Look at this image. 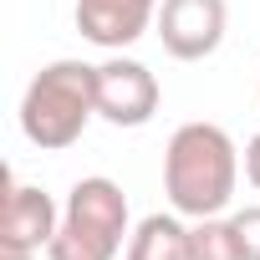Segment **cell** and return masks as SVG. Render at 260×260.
Listing matches in <instances>:
<instances>
[{"label": "cell", "instance_id": "ba28073f", "mask_svg": "<svg viewBox=\"0 0 260 260\" xmlns=\"http://www.w3.org/2000/svg\"><path fill=\"white\" fill-rule=\"evenodd\" d=\"M122 260H194L189 224L179 214H148V219H138L133 235H127Z\"/></svg>", "mask_w": 260, "mask_h": 260}, {"label": "cell", "instance_id": "5b68a950", "mask_svg": "<svg viewBox=\"0 0 260 260\" xmlns=\"http://www.w3.org/2000/svg\"><path fill=\"white\" fill-rule=\"evenodd\" d=\"M153 26L174 61H204L219 51L230 31V6L224 0H164Z\"/></svg>", "mask_w": 260, "mask_h": 260}, {"label": "cell", "instance_id": "8992f818", "mask_svg": "<svg viewBox=\"0 0 260 260\" xmlns=\"http://www.w3.org/2000/svg\"><path fill=\"white\" fill-rule=\"evenodd\" d=\"M158 6L164 0H77V31L102 46V51H122V46H133L148 36V26L158 21Z\"/></svg>", "mask_w": 260, "mask_h": 260}, {"label": "cell", "instance_id": "7c38bea8", "mask_svg": "<svg viewBox=\"0 0 260 260\" xmlns=\"http://www.w3.org/2000/svg\"><path fill=\"white\" fill-rule=\"evenodd\" d=\"M0 260H36V255H26V250H0Z\"/></svg>", "mask_w": 260, "mask_h": 260}, {"label": "cell", "instance_id": "30bf717a", "mask_svg": "<svg viewBox=\"0 0 260 260\" xmlns=\"http://www.w3.org/2000/svg\"><path fill=\"white\" fill-rule=\"evenodd\" d=\"M230 219H235V230H240V240H245V255L260 260V204H245V209H235Z\"/></svg>", "mask_w": 260, "mask_h": 260}, {"label": "cell", "instance_id": "8fae6325", "mask_svg": "<svg viewBox=\"0 0 260 260\" xmlns=\"http://www.w3.org/2000/svg\"><path fill=\"white\" fill-rule=\"evenodd\" d=\"M245 179H250V184L260 189V133H255V138L245 143Z\"/></svg>", "mask_w": 260, "mask_h": 260}, {"label": "cell", "instance_id": "52a82bcc", "mask_svg": "<svg viewBox=\"0 0 260 260\" xmlns=\"http://www.w3.org/2000/svg\"><path fill=\"white\" fill-rule=\"evenodd\" d=\"M61 224V209L46 189L36 184H6V214H0V250H26V255H41L51 245Z\"/></svg>", "mask_w": 260, "mask_h": 260}, {"label": "cell", "instance_id": "9c48e42d", "mask_svg": "<svg viewBox=\"0 0 260 260\" xmlns=\"http://www.w3.org/2000/svg\"><path fill=\"white\" fill-rule=\"evenodd\" d=\"M189 240H194V260H250L235 219H219V214L194 219L189 224Z\"/></svg>", "mask_w": 260, "mask_h": 260}, {"label": "cell", "instance_id": "277c9868", "mask_svg": "<svg viewBox=\"0 0 260 260\" xmlns=\"http://www.w3.org/2000/svg\"><path fill=\"white\" fill-rule=\"evenodd\" d=\"M158 97H164L158 77L133 56L112 51L97 67V117L112 122V127H148L153 112H158Z\"/></svg>", "mask_w": 260, "mask_h": 260}, {"label": "cell", "instance_id": "3957f363", "mask_svg": "<svg viewBox=\"0 0 260 260\" xmlns=\"http://www.w3.org/2000/svg\"><path fill=\"white\" fill-rule=\"evenodd\" d=\"M127 194L92 174L77 179L67 204H61V224L46 245V260H117V250H127Z\"/></svg>", "mask_w": 260, "mask_h": 260}, {"label": "cell", "instance_id": "6da1fadb", "mask_svg": "<svg viewBox=\"0 0 260 260\" xmlns=\"http://www.w3.org/2000/svg\"><path fill=\"white\" fill-rule=\"evenodd\" d=\"M240 184V148L219 122H184L164 148V194L174 214L209 219L224 214Z\"/></svg>", "mask_w": 260, "mask_h": 260}, {"label": "cell", "instance_id": "7a4b0ae2", "mask_svg": "<svg viewBox=\"0 0 260 260\" xmlns=\"http://www.w3.org/2000/svg\"><path fill=\"white\" fill-rule=\"evenodd\" d=\"M92 117H97V67L72 61V56L41 67L21 97V133L41 153L72 148Z\"/></svg>", "mask_w": 260, "mask_h": 260}]
</instances>
